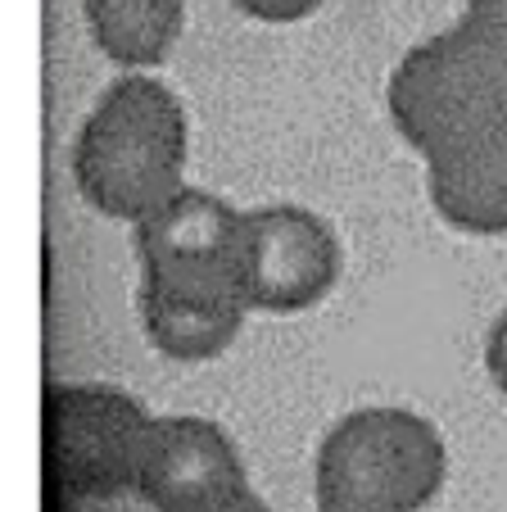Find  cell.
<instances>
[{
	"mask_svg": "<svg viewBox=\"0 0 507 512\" xmlns=\"http://www.w3.org/2000/svg\"><path fill=\"white\" fill-rule=\"evenodd\" d=\"M390 123L421 159H435L507 109V55L471 23L408 46L385 82Z\"/></svg>",
	"mask_w": 507,
	"mask_h": 512,
	"instance_id": "obj_3",
	"label": "cell"
},
{
	"mask_svg": "<svg viewBox=\"0 0 507 512\" xmlns=\"http://www.w3.org/2000/svg\"><path fill=\"white\" fill-rule=\"evenodd\" d=\"M426 200L453 232L507 236V109L453 150L426 159Z\"/></svg>",
	"mask_w": 507,
	"mask_h": 512,
	"instance_id": "obj_8",
	"label": "cell"
},
{
	"mask_svg": "<svg viewBox=\"0 0 507 512\" xmlns=\"http://www.w3.org/2000/svg\"><path fill=\"white\" fill-rule=\"evenodd\" d=\"M458 19L471 23L480 37H489L507 55V0H467Z\"/></svg>",
	"mask_w": 507,
	"mask_h": 512,
	"instance_id": "obj_11",
	"label": "cell"
},
{
	"mask_svg": "<svg viewBox=\"0 0 507 512\" xmlns=\"http://www.w3.org/2000/svg\"><path fill=\"white\" fill-rule=\"evenodd\" d=\"M245 209L218 191L186 182L159 209L132 227V254L141 268H218L236 263Z\"/></svg>",
	"mask_w": 507,
	"mask_h": 512,
	"instance_id": "obj_9",
	"label": "cell"
},
{
	"mask_svg": "<svg viewBox=\"0 0 507 512\" xmlns=\"http://www.w3.org/2000/svg\"><path fill=\"white\" fill-rule=\"evenodd\" d=\"M485 372L507 395V309H498V318L489 322V331H485Z\"/></svg>",
	"mask_w": 507,
	"mask_h": 512,
	"instance_id": "obj_13",
	"label": "cell"
},
{
	"mask_svg": "<svg viewBox=\"0 0 507 512\" xmlns=\"http://www.w3.org/2000/svg\"><path fill=\"white\" fill-rule=\"evenodd\" d=\"M249 490L231 435L209 417H154L136 458V494L159 512H218Z\"/></svg>",
	"mask_w": 507,
	"mask_h": 512,
	"instance_id": "obj_7",
	"label": "cell"
},
{
	"mask_svg": "<svg viewBox=\"0 0 507 512\" xmlns=\"http://www.w3.org/2000/svg\"><path fill=\"white\" fill-rule=\"evenodd\" d=\"M186 155L191 118L177 91L154 73H123L77 127L73 177L96 213L136 227L186 186Z\"/></svg>",
	"mask_w": 507,
	"mask_h": 512,
	"instance_id": "obj_1",
	"label": "cell"
},
{
	"mask_svg": "<svg viewBox=\"0 0 507 512\" xmlns=\"http://www.w3.org/2000/svg\"><path fill=\"white\" fill-rule=\"evenodd\" d=\"M231 5L259 23H299V19H308L322 0H231Z\"/></svg>",
	"mask_w": 507,
	"mask_h": 512,
	"instance_id": "obj_12",
	"label": "cell"
},
{
	"mask_svg": "<svg viewBox=\"0 0 507 512\" xmlns=\"http://www.w3.org/2000/svg\"><path fill=\"white\" fill-rule=\"evenodd\" d=\"M154 417L114 386L46 390V467L68 494L136 490V458Z\"/></svg>",
	"mask_w": 507,
	"mask_h": 512,
	"instance_id": "obj_5",
	"label": "cell"
},
{
	"mask_svg": "<svg viewBox=\"0 0 507 512\" xmlns=\"http://www.w3.org/2000/svg\"><path fill=\"white\" fill-rule=\"evenodd\" d=\"M449 449L435 422L399 404L345 413L317 449V512H417L444 490Z\"/></svg>",
	"mask_w": 507,
	"mask_h": 512,
	"instance_id": "obj_2",
	"label": "cell"
},
{
	"mask_svg": "<svg viewBox=\"0 0 507 512\" xmlns=\"http://www.w3.org/2000/svg\"><path fill=\"white\" fill-rule=\"evenodd\" d=\"M218 512H272V508L263 499H254V490H245L240 499H231L227 508H218Z\"/></svg>",
	"mask_w": 507,
	"mask_h": 512,
	"instance_id": "obj_14",
	"label": "cell"
},
{
	"mask_svg": "<svg viewBox=\"0 0 507 512\" xmlns=\"http://www.w3.org/2000/svg\"><path fill=\"white\" fill-rule=\"evenodd\" d=\"M236 268L249 313L286 318L331 295L345 268V250L322 213L277 200L245 209Z\"/></svg>",
	"mask_w": 507,
	"mask_h": 512,
	"instance_id": "obj_4",
	"label": "cell"
},
{
	"mask_svg": "<svg viewBox=\"0 0 507 512\" xmlns=\"http://www.w3.org/2000/svg\"><path fill=\"white\" fill-rule=\"evenodd\" d=\"M136 318L163 358L209 363L227 354L249 318L236 263L218 268H141Z\"/></svg>",
	"mask_w": 507,
	"mask_h": 512,
	"instance_id": "obj_6",
	"label": "cell"
},
{
	"mask_svg": "<svg viewBox=\"0 0 507 512\" xmlns=\"http://www.w3.org/2000/svg\"><path fill=\"white\" fill-rule=\"evenodd\" d=\"M96 50L127 73H150L182 37L186 0H82Z\"/></svg>",
	"mask_w": 507,
	"mask_h": 512,
	"instance_id": "obj_10",
	"label": "cell"
}]
</instances>
